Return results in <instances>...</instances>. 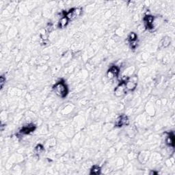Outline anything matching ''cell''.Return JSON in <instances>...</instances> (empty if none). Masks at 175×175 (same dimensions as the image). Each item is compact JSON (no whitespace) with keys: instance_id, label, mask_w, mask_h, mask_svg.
<instances>
[{"instance_id":"cell-10","label":"cell","mask_w":175,"mask_h":175,"mask_svg":"<svg viewBox=\"0 0 175 175\" xmlns=\"http://www.w3.org/2000/svg\"><path fill=\"white\" fill-rule=\"evenodd\" d=\"M68 21H69V20H68V18L66 17L65 16H64L60 20L59 24H58V27H60V28H64V27H65L68 25Z\"/></svg>"},{"instance_id":"cell-3","label":"cell","mask_w":175,"mask_h":175,"mask_svg":"<svg viewBox=\"0 0 175 175\" xmlns=\"http://www.w3.org/2000/svg\"><path fill=\"white\" fill-rule=\"evenodd\" d=\"M127 92V88H126L125 81H122L121 83L118 84V86L114 90V94L118 97H122L123 95H125Z\"/></svg>"},{"instance_id":"cell-4","label":"cell","mask_w":175,"mask_h":175,"mask_svg":"<svg viewBox=\"0 0 175 175\" xmlns=\"http://www.w3.org/2000/svg\"><path fill=\"white\" fill-rule=\"evenodd\" d=\"M129 124V120L125 114L120 115L115 121V126L118 127H122L123 126H127Z\"/></svg>"},{"instance_id":"cell-6","label":"cell","mask_w":175,"mask_h":175,"mask_svg":"<svg viewBox=\"0 0 175 175\" xmlns=\"http://www.w3.org/2000/svg\"><path fill=\"white\" fill-rule=\"evenodd\" d=\"M119 73V68L116 66H113L108 71V77L109 79H113L114 77H116Z\"/></svg>"},{"instance_id":"cell-5","label":"cell","mask_w":175,"mask_h":175,"mask_svg":"<svg viewBox=\"0 0 175 175\" xmlns=\"http://www.w3.org/2000/svg\"><path fill=\"white\" fill-rule=\"evenodd\" d=\"M138 79H137L136 77H132L129 79H128L127 81H125V85L126 88H127V90H131V91H133L136 89V88L137 87V85H138Z\"/></svg>"},{"instance_id":"cell-14","label":"cell","mask_w":175,"mask_h":175,"mask_svg":"<svg viewBox=\"0 0 175 175\" xmlns=\"http://www.w3.org/2000/svg\"><path fill=\"white\" fill-rule=\"evenodd\" d=\"M36 153L38 154H40V153H42L45 149H44V147L42 146L41 144H38V146L36 147Z\"/></svg>"},{"instance_id":"cell-13","label":"cell","mask_w":175,"mask_h":175,"mask_svg":"<svg viewBox=\"0 0 175 175\" xmlns=\"http://www.w3.org/2000/svg\"><path fill=\"white\" fill-rule=\"evenodd\" d=\"M166 144L170 146L174 147V134L172 133V136L170 134H169V136L167 137L166 139Z\"/></svg>"},{"instance_id":"cell-9","label":"cell","mask_w":175,"mask_h":175,"mask_svg":"<svg viewBox=\"0 0 175 175\" xmlns=\"http://www.w3.org/2000/svg\"><path fill=\"white\" fill-rule=\"evenodd\" d=\"M137 35L134 32H131L128 37V40L129 41L131 46L133 48H135L136 46V40H137Z\"/></svg>"},{"instance_id":"cell-15","label":"cell","mask_w":175,"mask_h":175,"mask_svg":"<svg viewBox=\"0 0 175 175\" xmlns=\"http://www.w3.org/2000/svg\"><path fill=\"white\" fill-rule=\"evenodd\" d=\"M5 83V78L4 76H1L0 77V86H1V88L2 89L4 87V85Z\"/></svg>"},{"instance_id":"cell-1","label":"cell","mask_w":175,"mask_h":175,"mask_svg":"<svg viewBox=\"0 0 175 175\" xmlns=\"http://www.w3.org/2000/svg\"><path fill=\"white\" fill-rule=\"evenodd\" d=\"M53 90L55 93L61 98H64L68 94V88L64 81H60L55 84Z\"/></svg>"},{"instance_id":"cell-2","label":"cell","mask_w":175,"mask_h":175,"mask_svg":"<svg viewBox=\"0 0 175 175\" xmlns=\"http://www.w3.org/2000/svg\"><path fill=\"white\" fill-rule=\"evenodd\" d=\"M82 12V9L81 8H72L69 11H68L67 12H66L65 16L66 17H67L68 20H73V19H75L77 17H79V16L81 15V14Z\"/></svg>"},{"instance_id":"cell-11","label":"cell","mask_w":175,"mask_h":175,"mask_svg":"<svg viewBox=\"0 0 175 175\" xmlns=\"http://www.w3.org/2000/svg\"><path fill=\"white\" fill-rule=\"evenodd\" d=\"M101 168L100 166H98L97 165L93 166L92 168L90 170V174H96L98 175L101 174Z\"/></svg>"},{"instance_id":"cell-8","label":"cell","mask_w":175,"mask_h":175,"mask_svg":"<svg viewBox=\"0 0 175 175\" xmlns=\"http://www.w3.org/2000/svg\"><path fill=\"white\" fill-rule=\"evenodd\" d=\"M144 25L147 29L153 28V22H154V17L153 16L147 15L144 18Z\"/></svg>"},{"instance_id":"cell-12","label":"cell","mask_w":175,"mask_h":175,"mask_svg":"<svg viewBox=\"0 0 175 175\" xmlns=\"http://www.w3.org/2000/svg\"><path fill=\"white\" fill-rule=\"evenodd\" d=\"M170 44V38L167 36L163 38L162 40L161 41L160 46H162V47H167V46H169Z\"/></svg>"},{"instance_id":"cell-7","label":"cell","mask_w":175,"mask_h":175,"mask_svg":"<svg viewBox=\"0 0 175 175\" xmlns=\"http://www.w3.org/2000/svg\"><path fill=\"white\" fill-rule=\"evenodd\" d=\"M35 129H36L35 125L33 124H30L28 125L24 126V127L20 130V131H19V133L21 134H23V135H27V134H29L33 132Z\"/></svg>"}]
</instances>
